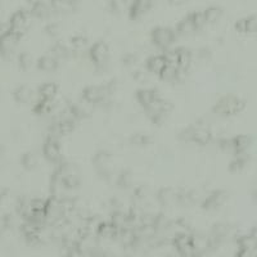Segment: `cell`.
<instances>
[{
  "instance_id": "1",
  "label": "cell",
  "mask_w": 257,
  "mask_h": 257,
  "mask_svg": "<svg viewBox=\"0 0 257 257\" xmlns=\"http://www.w3.org/2000/svg\"><path fill=\"white\" fill-rule=\"evenodd\" d=\"M245 108V101L236 95H227L215 104L214 111L221 116H233L239 114Z\"/></svg>"
},
{
  "instance_id": "2",
  "label": "cell",
  "mask_w": 257,
  "mask_h": 257,
  "mask_svg": "<svg viewBox=\"0 0 257 257\" xmlns=\"http://www.w3.org/2000/svg\"><path fill=\"white\" fill-rule=\"evenodd\" d=\"M32 17H34V15H32L31 10H17V12L10 17L9 22H8V23H9V30L22 37L26 32H27L28 28H30Z\"/></svg>"
},
{
  "instance_id": "3",
  "label": "cell",
  "mask_w": 257,
  "mask_h": 257,
  "mask_svg": "<svg viewBox=\"0 0 257 257\" xmlns=\"http://www.w3.org/2000/svg\"><path fill=\"white\" fill-rule=\"evenodd\" d=\"M178 32L167 27H157L152 31V41L161 49H166L171 45L176 39Z\"/></svg>"
},
{
  "instance_id": "4",
  "label": "cell",
  "mask_w": 257,
  "mask_h": 257,
  "mask_svg": "<svg viewBox=\"0 0 257 257\" xmlns=\"http://www.w3.org/2000/svg\"><path fill=\"white\" fill-rule=\"evenodd\" d=\"M19 39H21V36L10 30L0 34V54L5 58L10 57L18 45Z\"/></svg>"
},
{
  "instance_id": "5",
  "label": "cell",
  "mask_w": 257,
  "mask_h": 257,
  "mask_svg": "<svg viewBox=\"0 0 257 257\" xmlns=\"http://www.w3.org/2000/svg\"><path fill=\"white\" fill-rule=\"evenodd\" d=\"M43 153L49 162L58 163L62 159V149L61 145H59V141L57 139V136H53L50 135L49 138L45 140V144L43 147Z\"/></svg>"
},
{
  "instance_id": "6",
  "label": "cell",
  "mask_w": 257,
  "mask_h": 257,
  "mask_svg": "<svg viewBox=\"0 0 257 257\" xmlns=\"http://www.w3.org/2000/svg\"><path fill=\"white\" fill-rule=\"evenodd\" d=\"M108 55H110V50H108L107 44H104L103 41L95 43L89 50L90 61H92L97 67H103L104 64L107 63Z\"/></svg>"
},
{
  "instance_id": "7",
  "label": "cell",
  "mask_w": 257,
  "mask_h": 257,
  "mask_svg": "<svg viewBox=\"0 0 257 257\" xmlns=\"http://www.w3.org/2000/svg\"><path fill=\"white\" fill-rule=\"evenodd\" d=\"M239 256H257V238L254 234H246L238 238Z\"/></svg>"
},
{
  "instance_id": "8",
  "label": "cell",
  "mask_w": 257,
  "mask_h": 257,
  "mask_svg": "<svg viewBox=\"0 0 257 257\" xmlns=\"http://www.w3.org/2000/svg\"><path fill=\"white\" fill-rule=\"evenodd\" d=\"M174 246L181 255H192L196 250V239L188 233H179L174 238Z\"/></svg>"
},
{
  "instance_id": "9",
  "label": "cell",
  "mask_w": 257,
  "mask_h": 257,
  "mask_svg": "<svg viewBox=\"0 0 257 257\" xmlns=\"http://www.w3.org/2000/svg\"><path fill=\"white\" fill-rule=\"evenodd\" d=\"M153 6V1L152 0H131V3L128 4V15L130 18L138 19L143 17L144 14H147Z\"/></svg>"
},
{
  "instance_id": "10",
  "label": "cell",
  "mask_w": 257,
  "mask_h": 257,
  "mask_svg": "<svg viewBox=\"0 0 257 257\" xmlns=\"http://www.w3.org/2000/svg\"><path fill=\"white\" fill-rule=\"evenodd\" d=\"M234 27L241 34H257V15L238 19Z\"/></svg>"
},
{
  "instance_id": "11",
  "label": "cell",
  "mask_w": 257,
  "mask_h": 257,
  "mask_svg": "<svg viewBox=\"0 0 257 257\" xmlns=\"http://www.w3.org/2000/svg\"><path fill=\"white\" fill-rule=\"evenodd\" d=\"M83 98L90 104L99 103L106 98V89L102 86H88L86 89H84Z\"/></svg>"
},
{
  "instance_id": "12",
  "label": "cell",
  "mask_w": 257,
  "mask_h": 257,
  "mask_svg": "<svg viewBox=\"0 0 257 257\" xmlns=\"http://www.w3.org/2000/svg\"><path fill=\"white\" fill-rule=\"evenodd\" d=\"M188 132H189L188 140L194 141V143L201 144V145H206V144H208L210 140H211V132L203 128H190Z\"/></svg>"
},
{
  "instance_id": "13",
  "label": "cell",
  "mask_w": 257,
  "mask_h": 257,
  "mask_svg": "<svg viewBox=\"0 0 257 257\" xmlns=\"http://www.w3.org/2000/svg\"><path fill=\"white\" fill-rule=\"evenodd\" d=\"M166 66H167V59H166L165 54L152 55L147 61V70L149 71L150 74H156L158 76L165 70Z\"/></svg>"
},
{
  "instance_id": "14",
  "label": "cell",
  "mask_w": 257,
  "mask_h": 257,
  "mask_svg": "<svg viewBox=\"0 0 257 257\" xmlns=\"http://www.w3.org/2000/svg\"><path fill=\"white\" fill-rule=\"evenodd\" d=\"M50 8L57 13L72 12L76 8V0H50Z\"/></svg>"
},
{
  "instance_id": "15",
  "label": "cell",
  "mask_w": 257,
  "mask_h": 257,
  "mask_svg": "<svg viewBox=\"0 0 257 257\" xmlns=\"http://www.w3.org/2000/svg\"><path fill=\"white\" fill-rule=\"evenodd\" d=\"M13 95H14V99L18 102V103L27 104L32 102L35 94H34V90L30 89L28 86L23 85L17 88V89L14 90V93H13Z\"/></svg>"
},
{
  "instance_id": "16",
  "label": "cell",
  "mask_w": 257,
  "mask_h": 257,
  "mask_svg": "<svg viewBox=\"0 0 257 257\" xmlns=\"http://www.w3.org/2000/svg\"><path fill=\"white\" fill-rule=\"evenodd\" d=\"M158 92L153 89H140L136 92V99L144 108L148 107L158 97Z\"/></svg>"
},
{
  "instance_id": "17",
  "label": "cell",
  "mask_w": 257,
  "mask_h": 257,
  "mask_svg": "<svg viewBox=\"0 0 257 257\" xmlns=\"http://www.w3.org/2000/svg\"><path fill=\"white\" fill-rule=\"evenodd\" d=\"M58 67V58L52 55H44L37 61V68L45 72H52Z\"/></svg>"
},
{
  "instance_id": "18",
  "label": "cell",
  "mask_w": 257,
  "mask_h": 257,
  "mask_svg": "<svg viewBox=\"0 0 257 257\" xmlns=\"http://www.w3.org/2000/svg\"><path fill=\"white\" fill-rule=\"evenodd\" d=\"M57 92H58V88H57L54 83H45L40 86L39 90H37V94H39V98L54 101Z\"/></svg>"
},
{
  "instance_id": "19",
  "label": "cell",
  "mask_w": 257,
  "mask_h": 257,
  "mask_svg": "<svg viewBox=\"0 0 257 257\" xmlns=\"http://www.w3.org/2000/svg\"><path fill=\"white\" fill-rule=\"evenodd\" d=\"M50 10H52L50 5H46L44 1H40V3L31 6V13H32V15L36 17V18H45V17L49 15Z\"/></svg>"
},
{
  "instance_id": "20",
  "label": "cell",
  "mask_w": 257,
  "mask_h": 257,
  "mask_svg": "<svg viewBox=\"0 0 257 257\" xmlns=\"http://www.w3.org/2000/svg\"><path fill=\"white\" fill-rule=\"evenodd\" d=\"M203 12H205L207 25L216 23L221 18V15H223V9L219 8V6H210V8L205 9Z\"/></svg>"
},
{
  "instance_id": "21",
  "label": "cell",
  "mask_w": 257,
  "mask_h": 257,
  "mask_svg": "<svg viewBox=\"0 0 257 257\" xmlns=\"http://www.w3.org/2000/svg\"><path fill=\"white\" fill-rule=\"evenodd\" d=\"M194 31H197V28L196 26H194V23L192 22V19H190L189 15L185 17L183 21H180V23H179L178 27H176V32L180 35H189L192 34V32H194Z\"/></svg>"
},
{
  "instance_id": "22",
  "label": "cell",
  "mask_w": 257,
  "mask_h": 257,
  "mask_svg": "<svg viewBox=\"0 0 257 257\" xmlns=\"http://www.w3.org/2000/svg\"><path fill=\"white\" fill-rule=\"evenodd\" d=\"M190 19H192V22L194 23V26H196L197 30H201L202 27H205L206 25H207V21H206V15H205V12H194L192 13V14H189Z\"/></svg>"
},
{
  "instance_id": "23",
  "label": "cell",
  "mask_w": 257,
  "mask_h": 257,
  "mask_svg": "<svg viewBox=\"0 0 257 257\" xmlns=\"http://www.w3.org/2000/svg\"><path fill=\"white\" fill-rule=\"evenodd\" d=\"M225 199V194H224L223 192H215L212 196H210L207 198V203L206 205H208L207 207H218V206H220L221 203H223V201Z\"/></svg>"
},
{
  "instance_id": "24",
  "label": "cell",
  "mask_w": 257,
  "mask_h": 257,
  "mask_svg": "<svg viewBox=\"0 0 257 257\" xmlns=\"http://www.w3.org/2000/svg\"><path fill=\"white\" fill-rule=\"evenodd\" d=\"M86 44H88V40H86V37L81 36V35L74 36L70 41L71 48H72L74 50H83L86 46Z\"/></svg>"
},
{
  "instance_id": "25",
  "label": "cell",
  "mask_w": 257,
  "mask_h": 257,
  "mask_svg": "<svg viewBox=\"0 0 257 257\" xmlns=\"http://www.w3.org/2000/svg\"><path fill=\"white\" fill-rule=\"evenodd\" d=\"M22 163H23V166H25L26 168L31 170V168H34L35 166L37 165V159L32 153H27L23 156V158H22Z\"/></svg>"
},
{
  "instance_id": "26",
  "label": "cell",
  "mask_w": 257,
  "mask_h": 257,
  "mask_svg": "<svg viewBox=\"0 0 257 257\" xmlns=\"http://www.w3.org/2000/svg\"><path fill=\"white\" fill-rule=\"evenodd\" d=\"M32 57L27 53H23V54L19 55V66H21L23 70H28V68L32 66Z\"/></svg>"
},
{
  "instance_id": "27",
  "label": "cell",
  "mask_w": 257,
  "mask_h": 257,
  "mask_svg": "<svg viewBox=\"0 0 257 257\" xmlns=\"http://www.w3.org/2000/svg\"><path fill=\"white\" fill-rule=\"evenodd\" d=\"M110 5L115 12H123L128 6V3H126V0H110Z\"/></svg>"
},
{
  "instance_id": "28",
  "label": "cell",
  "mask_w": 257,
  "mask_h": 257,
  "mask_svg": "<svg viewBox=\"0 0 257 257\" xmlns=\"http://www.w3.org/2000/svg\"><path fill=\"white\" fill-rule=\"evenodd\" d=\"M53 54H54V57H57V58L64 57V55L67 54V48L63 45H61V44H57V45L53 48Z\"/></svg>"
},
{
  "instance_id": "29",
  "label": "cell",
  "mask_w": 257,
  "mask_h": 257,
  "mask_svg": "<svg viewBox=\"0 0 257 257\" xmlns=\"http://www.w3.org/2000/svg\"><path fill=\"white\" fill-rule=\"evenodd\" d=\"M188 0H168V3H170V5L172 6H180V5H184V4L187 3Z\"/></svg>"
},
{
  "instance_id": "30",
  "label": "cell",
  "mask_w": 257,
  "mask_h": 257,
  "mask_svg": "<svg viewBox=\"0 0 257 257\" xmlns=\"http://www.w3.org/2000/svg\"><path fill=\"white\" fill-rule=\"evenodd\" d=\"M40 1H43V0H27V3L30 4L31 6L35 5V4H37V3H40Z\"/></svg>"
}]
</instances>
